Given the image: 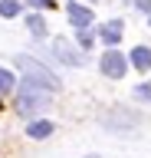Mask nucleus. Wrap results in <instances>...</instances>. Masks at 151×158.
I'll return each mask as SVG.
<instances>
[{"instance_id": "1", "label": "nucleus", "mask_w": 151, "mask_h": 158, "mask_svg": "<svg viewBox=\"0 0 151 158\" xmlns=\"http://www.w3.org/2000/svg\"><path fill=\"white\" fill-rule=\"evenodd\" d=\"M13 63H17V69L26 76V82H30V86H40V89H46V92H56V89H59L56 73H53V69H46L43 63H36V59H30V56H17Z\"/></svg>"}, {"instance_id": "2", "label": "nucleus", "mask_w": 151, "mask_h": 158, "mask_svg": "<svg viewBox=\"0 0 151 158\" xmlns=\"http://www.w3.org/2000/svg\"><path fill=\"white\" fill-rule=\"evenodd\" d=\"M46 106H50V92H43L40 86H30V82H23L20 99H17V112L30 115V112H36V109H46Z\"/></svg>"}, {"instance_id": "3", "label": "nucleus", "mask_w": 151, "mask_h": 158, "mask_svg": "<svg viewBox=\"0 0 151 158\" xmlns=\"http://www.w3.org/2000/svg\"><path fill=\"white\" fill-rule=\"evenodd\" d=\"M135 122H138V115L135 112H102V125H109L112 132H131L135 128Z\"/></svg>"}, {"instance_id": "4", "label": "nucleus", "mask_w": 151, "mask_h": 158, "mask_svg": "<svg viewBox=\"0 0 151 158\" xmlns=\"http://www.w3.org/2000/svg\"><path fill=\"white\" fill-rule=\"evenodd\" d=\"M53 56L59 63H66V66H85V56L72 49L69 40H53Z\"/></svg>"}, {"instance_id": "5", "label": "nucleus", "mask_w": 151, "mask_h": 158, "mask_svg": "<svg viewBox=\"0 0 151 158\" xmlns=\"http://www.w3.org/2000/svg\"><path fill=\"white\" fill-rule=\"evenodd\" d=\"M102 73L109 79H121L125 76V56H121L115 46H109V53L102 56Z\"/></svg>"}, {"instance_id": "6", "label": "nucleus", "mask_w": 151, "mask_h": 158, "mask_svg": "<svg viewBox=\"0 0 151 158\" xmlns=\"http://www.w3.org/2000/svg\"><path fill=\"white\" fill-rule=\"evenodd\" d=\"M69 20L72 27H92V10L82 3H69Z\"/></svg>"}, {"instance_id": "7", "label": "nucleus", "mask_w": 151, "mask_h": 158, "mask_svg": "<svg viewBox=\"0 0 151 158\" xmlns=\"http://www.w3.org/2000/svg\"><path fill=\"white\" fill-rule=\"evenodd\" d=\"M121 27H125L121 20H112V23H105V27H102V33H99V36L105 40L109 46H118V40H121Z\"/></svg>"}, {"instance_id": "8", "label": "nucleus", "mask_w": 151, "mask_h": 158, "mask_svg": "<svg viewBox=\"0 0 151 158\" xmlns=\"http://www.w3.org/2000/svg\"><path fill=\"white\" fill-rule=\"evenodd\" d=\"M131 66L141 69V73H148L151 69V49L148 46H135L131 49Z\"/></svg>"}, {"instance_id": "9", "label": "nucleus", "mask_w": 151, "mask_h": 158, "mask_svg": "<svg viewBox=\"0 0 151 158\" xmlns=\"http://www.w3.org/2000/svg\"><path fill=\"white\" fill-rule=\"evenodd\" d=\"M26 135H30V138H50L53 135V122H30Z\"/></svg>"}, {"instance_id": "10", "label": "nucleus", "mask_w": 151, "mask_h": 158, "mask_svg": "<svg viewBox=\"0 0 151 158\" xmlns=\"http://www.w3.org/2000/svg\"><path fill=\"white\" fill-rule=\"evenodd\" d=\"M26 30H30L33 36H46V23H43L40 13H30V17H26Z\"/></svg>"}, {"instance_id": "11", "label": "nucleus", "mask_w": 151, "mask_h": 158, "mask_svg": "<svg viewBox=\"0 0 151 158\" xmlns=\"http://www.w3.org/2000/svg\"><path fill=\"white\" fill-rule=\"evenodd\" d=\"M79 30V33H76V40H79V46L85 49V53H89V46H92V40H95V33H92L89 27H76Z\"/></svg>"}, {"instance_id": "12", "label": "nucleus", "mask_w": 151, "mask_h": 158, "mask_svg": "<svg viewBox=\"0 0 151 158\" xmlns=\"http://www.w3.org/2000/svg\"><path fill=\"white\" fill-rule=\"evenodd\" d=\"M20 13V0H0V17H17Z\"/></svg>"}, {"instance_id": "13", "label": "nucleus", "mask_w": 151, "mask_h": 158, "mask_svg": "<svg viewBox=\"0 0 151 158\" xmlns=\"http://www.w3.org/2000/svg\"><path fill=\"white\" fill-rule=\"evenodd\" d=\"M10 89H13V73L0 66V96H3V92H10Z\"/></svg>"}, {"instance_id": "14", "label": "nucleus", "mask_w": 151, "mask_h": 158, "mask_svg": "<svg viewBox=\"0 0 151 158\" xmlns=\"http://www.w3.org/2000/svg\"><path fill=\"white\" fill-rule=\"evenodd\" d=\"M135 99H141V102H151V86H138V89H135Z\"/></svg>"}, {"instance_id": "15", "label": "nucleus", "mask_w": 151, "mask_h": 158, "mask_svg": "<svg viewBox=\"0 0 151 158\" xmlns=\"http://www.w3.org/2000/svg\"><path fill=\"white\" fill-rule=\"evenodd\" d=\"M131 7L141 10V13H151V0H131Z\"/></svg>"}, {"instance_id": "16", "label": "nucleus", "mask_w": 151, "mask_h": 158, "mask_svg": "<svg viewBox=\"0 0 151 158\" xmlns=\"http://www.w3.org/2000/svg\"><path fill=\"white\" fill-rule=\"evenodd\" d=\"M56 0H30V7H53Z\"/></svg>"}, {"instance_id": "17", "label": "nucleus", "mask_w": 151, "mask_h": 158, "mask_svg": "<svg viewBox=\"0 0 151 158\" xmlns=\"http://www.w3.org/2000/svg\"><path fill=\"white\" fill-rule=\"evenodd\" d=\"M89 158H99V155H89Z\"/></svg>"}]
</instances>
